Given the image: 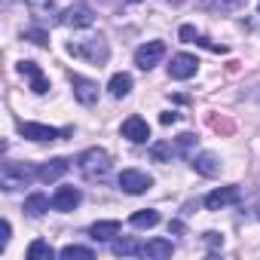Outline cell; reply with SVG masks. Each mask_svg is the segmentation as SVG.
Here are the masks:
<instances>
[{
	"instance_id": "obj_1",
	"label": "cell",
	"mask_w": 260,
	"mask_h": 260,
	"mask_svg": "<svg viewBox=\"0 0 260 260\" xmlns=\"http://www.w3.org/2000/svg\"><path fill=\"white\" fill-rule=\"evenodd\" d=\"M77 169L86 181H104L110 175V153L101 150V147H89L86 153H80Z\"/></svg>"
},
{
	"instance_id": "obj_2",
	"label": "cell",
	"mask_w": 260,
	"mask_h": 260,
	"mask_svg": "<svg viewBox=\"0 0 260 260\" xmlns=\"http://www.w3.org/2000/svg\"><path fill=\"white\" fill-rule=\"evenodd\" d=\"M37 178V169H31L28 162H13L7 159L4 166H0V187H4L7 193H16L22 187H31V181Z\"/></svg>"
},
{
	"instance_id": "obj_3",
	"label": "cell",
	"mask_w": 260,
	"mask_h": 260,
	"mask_svg": "<svg viewBox=\"0 0 260 260\" xmlns=\"http://www.w3.org/2000/svg\"><path fill=\"white\" fill-rule=\"evenodd\" d=\"M68 52L77 55V58H86L92 64H104L110 58V46L107 40L98 34V37H86V40H77V43H68Z\"/></svg>"
},
{
	"instance_id": "obj_4",
	"label": "cell",
	"mask_w": 260,
	"mask_h": 260,
	"mask_svg": "<svg viewBox=\"0 0 260 260\" xmlns=\"http://www.w3.org/2000/svg\"><path fill=\"white\" fill-rule=\"evenodd\" d=\"M153 187V178L147 172H138V169H122L119 172V190L128 193V196H141Z\"/></svg>"
},
{
	"instance_id": "obj_5",
	"label": "cell",
	"mask_w": 260,
	"mask_h": 260,
	"mask_svg": "<svg viewBox=\"0 0 260 260\" xmlns=\"http://www.w3.org/2000/svg\"><path fill=\"white\" fill-rule=\"evenodd\" d=\"M19 132L28 138V141H58V138H68L71 128H52V125H43V122H19Z\"/></svg>"
},
{
	"instance_id": "obj_6",
	"label": "cell",
	"mask_w": 260,
	"mask_h": 260,
	"mask_svg": "<svg viewBox=\"0 0 260 260\" xmlns=\"http://www.w3.org/2000/svg\"><path fill=\"white\" fill-rule=\"evenodd\" d=\"M58 22L68 25V28H92V25H95V13H92V7H86V4H74V7H68V10L58 16Z\"/></svg>"
},
{
	"instance_id": "obj_7",
	"label": "cell",
	"mask_w": 260,
	"mask_h": 260,
	"mask_svg": "<svg viewBox=\"0 0 260 260\" xmlns=\"http://www.w3.org/2000/svg\"><path fill=\"white\" fill-rule=\"evenodd\" d=\"M162 55H166V43L162 40H150V43H144V46L135 49V64L141 71H150V68H156L162 61Z\"/></svg>"
},
{
	"instance_id": "obj_8",
	"label": "cell",
	"mask_w": 260,
	"mask_h": 260,
	"mask_svg": "<svg viewBox=\"0 0 260 260\" xmlns=\"http://www.w3.org/2000/svg\"><path fill=\"white\" fill-rule=\"evenodd\" d=\"M196 71H199V58L196 55H190V52L172 55V64H169V77L172 80H190V77H196Z\"/></svg>"
},
{
	"instance_id": "obj_9",
	"label": "cell",
	"mask_w": 260,
	"mask_h": 260,
	"mask_svg": "<svg viewBox=\"0 0 260 260\" xmlns=\"http://www.w3.org/2000/svg\"><path fill=\"white\" fill-rule=\"evenodd\" d=\"M242 199V190L239 187H220V190H211L205 196V208L208 211H220V208H230Z\"/></svg>"
},
{
	"instance_id": "obj_10",
	"label": "cell",
	"mask_w": 260,
	"mask_h": 260,
	"mask_svg": "<svg viewBox=\"0 0 260 260\" xmlns=\"http://www.w3.org/2000/svg\"><path fill=\"white\" fill-rule=\"evenodd\" d=\"M71 86H74V98L80 104H95L98 101V83L83 77V74H71Z\"/></svg>"
},
{
	"instance_id": "obj_11",
	"label": "cell",
	"mask_w": 260,
	"mask_h": 260,
	"mask_svg": "<svg viewBox=\"0 0 260 260\" xmlns=\"http://www.w3.org/2000/svg\"><path fill=\"white\" fill-rule=\"evenodd\" d=\"M122 138H128L132 144H144L147 138H150V125H147V119H141V116H128L125 122H122Z\"/></svg>"
},
{
	"instance_id": "obj_12",
	"label": "cell",
	"mask_w": 260,
	"mask_h": 260,
	"mask_svg": "<svg viewBox=\"0 0 260 260\" xmlns=\"http://www.w3.org/2000/svg\"><path fill=\"white\" fill-rule=\"evenodd\" d=\"M19 71L31 80V92L34 95H46L52 86H49V80L43 77V71H40V64H34V61H19Z\"/></svg>"
},
{
	"instance_id": "obj_13",
	"label": "cell",
	"mask_w": 260,
	"mask_h": 260,
	"mask_svg": "<svg viewBox=\"0 0 260 260\" xmlns=\"http://www.w3.org/2000/svg\"><path fill=\"white\" fill-rule=\"evenodd\" d=\"M68 169H71V162H68L64 156L46 159V162L37 169V181H43V184H52V181H58L61 175H68Z\"/></svg>"
},
{
	"instance_id": "obj_14",
	"label": "cell",
	"mask_w": 260,
	"mask_h": 260,
	"mask_svg": "<svg viewBox=\"0 0 260 260\" xmlns=\"http://www.w3.org/2000/svg\"><path fill=\"white\" fill-rule=\"evenodd\" d=\"M80 202H83V193L77 187H58L55 196H52V208L55 211H74Z\"/></svg>"
},
{
	"instance_id": "obj_15",
	"label": "cell",
	"mask_w": 260,
	"mask_h": 260,
	"mask_svg": "<svg viewBox=\"0 0 260 260\" xmlns=\"http://www.w3.org/2000/svg\"><path fill=\"white\" fill-rule=\"evenodd\" d=\"M199 10H208V13H239L248 7V0H196Z\"/></svg>"
},
{
	"instance_id": "obj_16",
	"label": "cell",
	"mask_w": 260,
	"mask_h": 260,
	"mask_svg": "<svg viewBox=\"0 0 260 260\" xmlns=\"http://www.w3.org/2000/svg\"><path fill=\"white\" fill-rule=\"evenodd\" d=\"M193 169L199 175H205V178H217L220 175V159L214 153H196L193 156Z\"/></svg>"
},
{
	"instance_id": "obj_17",
	"label": "cell",
	"mask_w": 260,
	"mask_h": 260,
	"mask_svg": "<svg viewBox=\"0 0 260 260\" xmlns=\"http://www.w3.org/2000/svg\"><path fill=\"white\" fill-rule=\"evenodd\" d=\"M119 220H98V223H92L89 226V236L95 239V242H110L113 236H119Z\"/></svg>"
},
{
	"instance_id": "obj_18",
	"label": "cell",
	"mask_w": 260,
	"mask_h": 260,
	"mask_svg": "<svg viewBox=\"0 0 260 260\" xmlns=\"http://www.w3.org/2000/svg\"><path fill=\"white\" fill-rule=\"evenodd\" d=\"M110 251H113L116 257H144V245L135 242V239H113Z\"/></svg>"
},
{
	"instance_id": "obj_19",
	"label": "cell",
	"mask_w": 260,
	"mask_h": 260,
	"mask_svg": "<svg viewBox=\"0 0 260 260\" xmlns=\"http://www.w3.org/2000/svg\"><path fill=\"white\" fill-rule=\"evenodd\" d=\"M172 254H175V245H172V239H150V242L144 245V257L166 260V257H172Z\"/></svg>"
},
{
	"instance_id": "obj_20",
	"label": "cell",
	"mask_w": 260,
	"mask_h": 260,
	"mask_svg": "<svg viewBox=\"0 0 260 260\" xmlns=\"http://www.w3.org/2000/svg\"><path fill=\"white\" fill-rule=\"evenodd\" d=\"M49 208H52V199L43 196V193H31V196L25 199V214H28V217H40V214H46Z\"/></svg>"
},
{
	"instance_id": "obj_21",
	"label": "cell",
	"mask_w": 260,
	"mask_h": 260,
	"mask_svg": "<svg viewBox=\"0 0 260 260\" xmlns=\"http://www.w3.org/2000/svg\"><path fill=\"white\" fill-rule=\"evenodd\" d=\"M107 92L113 98H125L128 92H132V77H128V74H113L110 83H107Z\"/></svg>"
},
{
	"instance_id": "obj_22",
	"label": "cell",
	"mask_w": 260,
	"mask_h": 260,
	"mask_svg": "<svg viewBox=\"0 0 260 260\" xmlns=\"http://www.w3.org/2000/svg\"><path fill=\"white\" fill-rule=\"evenodd\" d=\"M162 217H159V211H153V208H141V211H135L132 214V226H138V230H150V226H156Z\"/></svg>"
},
{
	"instance_id": "obj_23",
	"label": "cell",
	"mask_w": 260,
	"mask_h": 260,
	"mask_svg": "<svg viewBox=\"0 0 260 260\" xmlns=\"http://www.w3.org/2000/svg\"><path fill=\"white\" fill-rule=\"evenodd\" d=\"M150 156L156 159V162H172L175 156H181L178 153V147L175 144H169V141H156L153 147H150Z\"/></svg>"
},
{
	"instance_id": "obj_24",
	"label": "cell",
	"mask_w": 260,
	"mask_h": 260,
	"mask_svg": "<svg viewBox=\"0 0 260 260\" xmlns=\"http://www.w3.org/2000/svg\"><path fill=\"white\" fill-rule=\"evenodd\" d=\"M28 257H31V260H52V257H55V248H52L49 242H43V239H34V242L28 245Z\"/></svg>"
},
{
	"instance_id": "obj_25",
	"label": "cell",
	"mask_w": 260,
	"mask_h": 260,
	"mask_svg": "<svg viewBox=\"0 0 260 260\" xmlns=\"http://www.w3.org/2000/svg\"><path fill=\"white\" fill-rule=\"evenodd\" d=\"M22 40L34 43V46H49V34H46L43 28H25V31H22Z\"/></svg>"
},
{
	"instance_id": "obj_26",
	"label": "cell",
	"mask_w": 260,
	"mask_h": 260,
	"mask_svg": "<svg viewBox=\"0 0 260 260\" xmlns=\"http://www.w3.org/2000/svg\"><path fill=\"white\" fill-rule=\"evenodd\" d=\"M58 254H61V257H86V260H92V257H95V251H92V248H86V245H64Z\"/></svg>"
},
{
	"instance_id": "obj_27",
	"label": "cell",
	"mask_w": 260,
	"mask_h": 260,
	"mask_svg": "<svg viewBox=\"0 0 260 260\" xmlns=\"http://www.w3.org/2000/svg\"><path fill=\"white\" fill-rule=\"evenodd\" d=\"M28 7H31V13H34V16H52L55 0H28Z\"/></svg>"
},
{
	"instance_id": "obj_28",
	"label": "cell",
	"mask_w": 260,
	"mask_h": 260,
	"mask_svg": "<svg viewBox=\"0 0 260 260\" xmlns=\"http://www.w3.org/2000/svg\"><path fill=\"white\" fill-rule=\"evenodd\" d=\"M196 144V135H190V132H184V135H178V141H175V147H178V153H187L190 147Z\"/></svg>"
},
{
	"instance_id": "obj_29",
	"label": "cell",
	"mask_w": 260,
	"mask_h": 260,
	"mask_svg": "<svg viewBox=\"0 0 260 260\" xmlns=\"http://www.w3.org/2000/svg\"><path fill=\"white\" fill-rule=\"evenodd\" d=\"M178 34H181V40H184V43H196V37H199L193 25H181V31H178Z\"/></svg>"
},
{
	"instance_id": "obj_30",
	"label": "cell",
	"mask_w": 260,
	"mask_h": 260,
	"mask_svg": "<svg viewBox=\"0 0 260 260\" xmlns=\"http://www.w3.org/2000/svg\"><path fill=\"white\" fill-rule=\"evenodd\" d=\"M205 245H208V248H223V236L214 233V230H208V233H205Z\"/></svg>"
},
{
	"instance_id": "obj_31",
	"label": "cell",
	"mask_w": 260,
	"mask_h": 260,
	"mask_svg": "<svg viewBox=\"0 0 260 260\" xmlns=\"http://www.w3.org/2000/svg\"><path fill=\"white\" fill-rule=\"evenodd\" d=\"M4 236H0V251H7V245H10V233H13V226H10V220H4Z\"/></svg>"
},
{
	"instance_id": "obj_32",
	"label": "cell",
	"mask_w": 260,
	"mask_h": 260,
	"mask_svg": "<svg viewBox=\"0 0 260 260\" xmlns=\"http://www.w3.org/2000/svg\"><path fill=\"white\" fill-rule=\"evenodd\" d=\"M159 122H162V125H172V122H178V113H175V110H172V113H162Z\"/></svg>"
},
{
	"instance_id": "obj_33",
	"label": "cell",
	"mask_w": 260,
	"mask_h": 260,
	"mask_svg": "<svg viewBox=\"0 0 260 260\" xmlns=\"http://www.w3.org/2000/svg\"><path fill=\"white\" fill-rule=\"evenodd\" d=\"M169 230H172V233H184V223H178V220H175V223H169Z\"/></svg>"
},
{
	"instance_id": "obj_34",
	"label": "cell",
	"mask_w": 260,
	"mask_h": 260,
	"mask_svg": "<svg viewBox=\"0 0 260 260\" xmlns=\"http://www.w3.org/2000/svg\"><path fill=\"white\" fill-rule=\"evenodd\" d=\"M125 4H141V0H125Z\"/></svg>"
}]
</instances>
